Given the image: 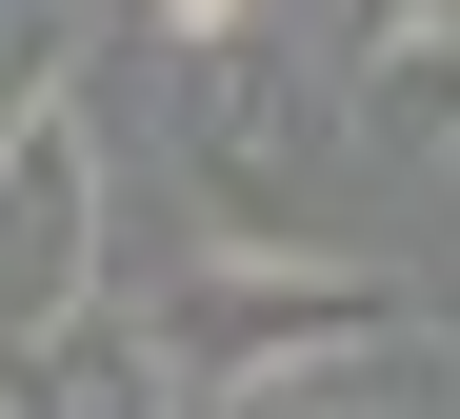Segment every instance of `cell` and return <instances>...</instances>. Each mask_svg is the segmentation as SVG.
Returning a JSON list of instances; mask_svg holds the SVG:
<instances>
[{
	"label": "cell",
	"mask_w": 460,
	"mask_h": 419,
	"mask_svg": "<svg viewBox=\"0 0 460 419\" xmlns=\"http://www.w3.org/2000/svg\"><path fill=\"white\" fill-rule=\"evenodd\" d=\"M161 319V360L200 399H261V380H360V360H401L420 340V300L380 280V260H321V240H200V260L140 300Z\"/></svg>",
	"instance_id": "obj_1"
},
{
	"label": "cell",
	"mask_w": 460,
	"mask_h": 419,
	"mask_svg": "<svg viewBox=\"0 0 460 419\" xmlns=\"http://www.w3.org/2000/svg\"><path fill=\"white\" fill-rule=\"evenodd\" d=\"M81 300H120V160H101V100L60 80L0 120V340H40Z\"/></svg>",
	"instance_id": "obj_2"
},
{
	"label": "cell",
	"mask_w": 460,
	"mask_h": 419,
	"mask_svg": "<svg viewBox=\"0 0 460 419\" xmlns=\"http://www.w3.org/2000/svg\"><path fill=\"white\" fill-rule=\"evenodd\" d=\"M0 419H200V380L161 360L140 300H81V319H40V340H0Z\"/></svg>",
	"instance_id": "obj_3"
},
{
	"label": "cell",
	"mask_w": 460,
	"mask_h": 419,
	"mask_svg": "<svg viewBox=\"0 0 460 419\" xmlns=\"http://www.w3.org/2000/svg\"><path fill=\"white\" fill-rule=\"evenodd\" d=\"M341 60H360V80H420V60H460V0H341Z\"/></svg>",
	"instance_id": "obj_4"
},
{
	"label": "cell",
	"mask_w": 460,
	"mask_h": 419,
	"mask_svg": "<svg viewBox=\"0 0 460 419\" xmlns=\"http://www.w3.org/2000/svg\"><path fill=\"white\" fill-rule=\"evenodd\" d=\"M380 380V360H360ZM360 380H261V399H200V419H360Z\"/></svg>",
	"instance_id": "obj_5"
},
{
	"label": "cell",
	"mask_w": 460,
	"mask_h": 419,
	"mask_svg": "<svg viewBox=\"0 0 460 419\" xmlns=\"http://www.w3.org/2000/svg\"><path fill=\"white\" fill-rule=\"evenodd\" d=\"M140 21H161L181 60H220V40H241V0H140Z\"/></svg>",
	"instance_id": "obj_6"
}]
</instances>
